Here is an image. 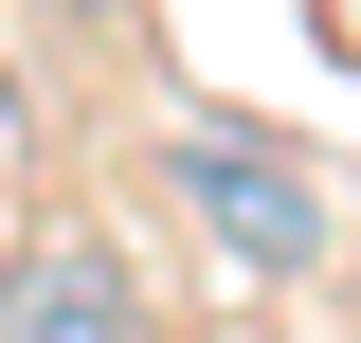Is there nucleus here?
<instances>
[{
  "mask_svg": "<svg viewBox=\"0 0 361 343\" xmlns=\"http://www.w3.org/2000/svg\"><path fill=\"white\" fill-rule=\"evenodd\" d=\"M180 199H199V235H217L235 271H307V253H325V181L271 163V145H235V127L180 145Z\"/></svg>",
  "mask_w": 361,
  "mask_h": 343,
  "instance_id": "obj_1",
  "label": "nucleus"
},
{
  "mask_svg": "<svg viewBox=\"0 0 361 343\" xmlns=\"http://www.w3.org/2000/svg\"><path fill=\"white\" fill-rule=\"evenodd\" d=\"M0 343H163V307H145V271L109 235H37L0 271Z\"/></svg>",
  "mask_w": 361,
  "mask_h": 343,
  "instance_id": "obj_2",
  "label": "nucleus"
}]
</instances>
